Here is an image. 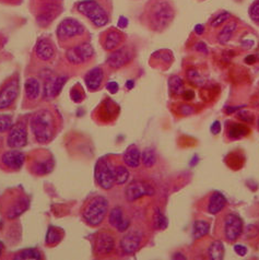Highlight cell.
<instances>
[{
	"label": "cell",
	"mask_w": 259,
	"mask_h": 260,
	"mask_svg": "<svg viewBox=\"0 0 259 260\" xmlns=\"http://www.w3.org/2000/svg\"><path fill=\"white\" fill-rule=\"evenodd\" d=\"M30 128L37 142H50L56 135V117L54 113L48 108L37 111L30 119Z\"/></svg>",
	"instance_id": "cell-1"
},
{
	"label": "cell",
	"mask_w": 259,
	"mask_h": 260,
	"mask_svg": "<svg viewBox=\"0 0 259 260\" xmlns=\"http://www.w3.org/2000/svg\"><path fill=\"white\" fill-rule=\"evenodd\" d=\"M244 224L239 214L228 212L221 215L214 226V235L218 240L225 241L229 244L235 243L243 234Z\"/></svg>",
	"instance_id": "cell-2"
},
{
	"label": "cell",
	"mask_w": 259,
	"mask_h": 260,
	"mask_svg": "<svg viewBox=\"0 0 259 260\" xmlns=\"http://www.w3.org/2000/svg\"><path fill=\"white\" fill-rule=\"evenodd\" d=\"M174 14V9L169 2L157 0L149 10V25L153 31L161 32L171 24Z\"/></svg>",
	"instance_id": "cell-3"
},
{
	"label": "cell",
	"mask_w": 259,
	"mask_h": 260,
	"mask_svg": "<svg viewBox=\"0 0 259 260\" xmlns=\"http://www.w3.org/2000/svg\"><path fill=\"white\" fill-rule=\"evenodd\" d=\"M109 213V200L98 196L92 198L82 210V218L88 225L95 228L102 224Z\"/></svg>",
	"instance_id": "cell-4"
},
{
	"label": "cell",
	"mask_w": 259,
	"mask_h": 260,
	"mask_svg": "<svg viewBox=\"0 0 259 260\" xmlns=\"http://www.w3.org/2000/svg\"><path fill=\"white\" fill-rule=\"evenodd\" d=\"M30 207V199L19 189H12L6 193L4 202V213L6 219L14 220L23 214Z\"/></svg>",
	"instance_id": "cell-5"
},
{
	"label": "cell",
	"mask_w": 259,
	"mask_h": 260,
	"mask_svg": "<svg viewBox=\"0 0 259 260\" xmlns=\"http://www.w3.org/2000/svg\"><path fill=\"white\" fill-rule=\"evenodd\" d=\"M78 11L88 18L95 26L102 27L109 23V14L95 0H83L77 6Z\"/></svg>",
	"instance_id": "cell-6"
},
{
	"label": "cell",
	"mask_w": 259,
	"mask_h": 260,
	"mask_svg": "<svg viewBox=\"0 0 259 260\" xmlns=\"http://www.w3.org/2000/svg\"><path fill=\"white\" fill-rule=\"evenodd\" d=\"M94 177L96 184L104 190H110L115 186L113 168L107 161V158L101 157L96 162Z\"/></svg>",
	"instance_id": "cell-7"
},
{
	"label": "cell",
	"mask_w": 259,
	"mask_h": 260,
	"mask_svg": "<svg viewBox=\"0 0 259 260\" xmlns=\"http://www.w3.org/2000/svg\"><path fill=\"white\" fill-rule=\"evenodd\" d=\"M84 32L85 27L78 20L67 18L62 20L57 27V38L60 42H67L81 36Z\"/></svg>",
	"instance_id": "cell-8"
},
{
	"label": "cell",
	"mask_w": 259,
	"mask_h": 260,
	"mask_svg": "<svg viewBox=\"0 0 259 260\" xmlns=\"http://www.w3.org/2000/svg\"><path fill=\"white\" fill-rule=\"evenodd\" d=\"M54 157L50 153L40 152L35 154L31 160L28 168L33 175L44 176L54 170Z\"/></svg>",
	"instance_id": "cell-9"
},
{
	"label": "cell",
	"mask_w": 259,
	"mask_h": 260,
	"mask_svg": "<svg viewBox=\"0 0 259 260\" xmlns=\"http://www.w3.org/2000/svg\"><path fill=\"white\" fill-rule=\"evenodd\" d=\"M27 143V128L23 120L13 124L7 136V146L10 149H21Z\"/></svg>",
	"instance_id": "cell-10"
},
{
	"label": "cell",
	"mask_w": 259,
	"mask_h": 260,
	"mask_svg": "<svg viewBox=\"0 0 259 260\" xmlns=\"http://www.w3.org/2000/svg\"><path fill=\"white\" fill-rule=\"evenodd\" d=\"M94 55V49L89 43H80L67 49L66 57L69 62L74 64H81L90 60Z\"/></svg>",
	"instance_id": "cell-11"
},
{
	"label": "cell",
	"mask_w": 259,
	"mask_h": 260,
	"mask_svg": "<svg viewBox=\"0 0 259 260\" xmlns=\"http://www.w3.org/2000/svg\"><path fill=\"white\" fill-rule=\"evenodd\" d=\"M155 192L154 188L149 183L142 180H134L125 189V197L127 201L134 202L145 196H153Z\"/></svg>",
	"instance_id": "cell-12"
},
{
	"label": "cell",
	"mask_w": 259,
	"mask_h": 260,
	"mask_svg": "<svg viewBox=\"0 0 259 260\" xmlns=\"http://www.w3.org/2000/svg\"><path fill=\"white\" fill-rule=\"evenodd\" d=\"M226 198L219 191H212L203 199V211L215 215L223 211L226 207Z\"/></svg>",
	"instance_id": "cell-13"
},
{
	"label": "cell",
	"mask_w": 259,
	"mask_h": 260,
	"mask_svg": "<svg viewBox=\"0 0 259 260\" xmlns=\"http://www.w3.org/2000/svg\"><path fill=\"white\" fill-rule=\"evenodd\" d=\"M19 92L20 84L18 79H12L11 81L7 82L0 90V111L6 110L16 102Z\"/></svg>",
	"instance_id": "cell-14"
},
{
	"label": "cell",
	"mask_w": 259,
	"mask_h": 260,
	"mask_svg": "<svg viewBox=\"0 0 259 260\" xmlns=\"http://www.w3.org/2000/svg\"><path fill=\"white\" fill-rule=\"evenodd\" d=\"M25 160V154L22 151H19V149L5 151L0 157L4 168L9 171H19L23 166Z\"/></svg>",
	"instance_id": "cell-15"
},
{
	"label": "cell",
	"mask_w": 259,
	"mask_h": 260,
	"mask_svg": "<svg viewBox=\"0 0 259 260\" xmlns=\"http://www.w3.org/2000/svg\"><path fill=\"white\" fill-rule=\"evenodd\" d=\"M143 234L139 230H134L128 232L120 241V248L125 254L132 255L141 247Z\"/></svg>",
	"instance_id": "cell-16"
},
{
	"label": "cell",
	"mask_w": 259,
	"mask_h": 260,
	"mask_svg": "<svg viewBox=\"0 0 259 260\" xmlns=\"http://www.w3.org/2000/svg\"><path fill=\"white\" fill-rule=\"evenodd\" d=\"M133 58H134L133 49L129 46H123L121 48L115 50V52H113L109 56V58H107V63H109L110 67L114 69H118L131 62Z\"/></svg>",
	"instance_id": "cell-17"
},
{
	"label": "cell",
	"mask_w": 259,
	"mask_h": 260,
	"mask_svg": "<svg viewBox=\"0 0 259 260\" xmlns=\"http://www.w3.org/2000/svg\"><path fill=\"white\" fill-rule=\"evenodd\" d=\"M250 128L245 122L229 121L225 127V137L229 141H236L246 138L250 135Z\"/></svg>",
	"instance_id": "cell-18"
},
{
	"label": "cell",
	"mask_w": 259,
	"mask_h": 260,
	"mask_svg": "<svg viewBox=\"0 0 259 260\" xmlns=\"http://www.w3.org/2000/svg\"><path fill=\"white\" fill-rule=\"evenodd\" d=\"M95 252L100 256L110 255L115 248V238L110 232H100L94 244Z\"/></svg>",
	"instance_id": "cell-19"
},
{
	"label": "cell",
	"mask_w": 259,
	"mask_h": 260,
	"mask_svg": "<svg viewBox=\"0 0 259 260\" xmlns=\"http://www.w3.org/2000/svg\"><path fill=\"white\" fill-rule=\"evenodd\" d=\"M109 222L111 226L117 230L118 232H126L131 226V221L126 218L123 208L120 207H115L112 209L109 215Z\"/></svg>",
	"instance_id": "cell-20"
},
{
	"label": "cell",
	"mask_w": 259,
	"mask_h": 260,
	"mask_svg": "<svg viewBox=\"0 0 259 260\" xmlns=\"http://www.w3.org/2000/svg\"><path fill=\"white\" fill-rule=\"evenodd\" d=\"M67 76H59L56 78L47 79L44 85V98H46L47 100L56 98L62 90L63 85L67 82Z\"/></svg>",
	"instance_id": "cell-21"
},
{
	"label": "cell",
	"mask_w": 259,
	"mask_h": 260,
	"mask_svg": "<svg viewBox=\"0 0 259 260\" xmlns=\"http://www.w3.org/2000/svg\"><path fill=\"white\" fill-rule=\"evenodd\" d=\"M104 80V72L100 67L93 68L84 77V81L88 89L92 92L98 91Z\"/></svg>",
	"instance_id": "cell-22"
},
{
	"label": "cell",
	"mask_w": 259,
	"mask_h": 260,
	"mask_svg": "<svg viewBox=\"0 0 259 260\" xmlns=\"http://www.w3.org/2000/svg\"><path fill=\"white\" fill-rule=\"evenodd\" d=\"M123 160L127 168H131V169L139 168V165L141 163V153L138 147L135 146V144L129 146L123 155Z\"/></svg>",
	"instance_id": "cell-23"
},
{
	"label": "cell",
	"mask_w": 259,
	"mask_h": 260,
	"mask_svg": "<svg viewBox=\"0 0 259 260\" xmlns=\"http://www.w3.org/2000/svg\"><path fill=\"white\" fill-rule=\"evenodd\" d=\"M35 52L40 59L47 61L50 60L55 56V49L53 44L47 39L39 40L37 43V47H35Z\"/></svg>",
	"instance_id": "cell-24"
},
{
	"label": "cell",
	"mask_w": 259,
	"mask_h": 260,
	"mask_svg": "<svg viewBox=\"0 0 259 260\" xmlns=\"http://www.w3.org/2000/svg\"><path fill=\"white\" fill-rule=\"evenodd\" d=\"M224 246H223V243L221 240H215L210 242L206 248V258L212 259V260H220L224 258Z\"/></svg>",
	"instance_id": "cell-25"
},
{
	"label": "cell",
	"mask_w": 259,
	"mask_h": 260,
	"mask_svg": "<svg viewBox=\"0 0 259 260\" xmlns=\"http://www.w3.org/2000/svg\"><path fill=\"white\" fill-rule=\"evenodd\" d=\"M124 41V35L117 30H111L106 33L104 41V49L114 50L116 49Z\"/></svg>",
	"instance_id": "cell-26"
},
{
	"label": "cell",
	"mask_w": 259,
	"mask_h": 260,
	"mask_svg": "<svg viewBox=\"0 0 259 260\" xmlns=\"http://www.w3.org/2000/svg\"><path fill=\"white\" fill-rule=\"evenodd\" d=\"M24 90L27 100L37 101L41 93L40 82L35 78H28L24 83Z\"/></svg>",
	"instance_id": "cell-27"
},
{
	"label": "cell",
	"mask_w": 259,
	"mask_h": 260,
	"mask_svg": "<svg viewBox=\"0 0 259 260\" xmlns=\"http://www.w3.org/2000/svg\"><path fill=\"white\" fill-rule=\"evenodd\" d=\"M244 163H245V156L242 152H239V151H233V152L229 153L225 157V164L229 166L231 170L237 171L241 170Z\"/></svg>",
	"instance_id": "cell-28"
},
{
	"label": "cell",
	"mask_w": 259,
	"mask_h": 260,
	"mask_svg": "<svg viewBox=\"0 0 259 260\" xmlns=\"http://www.w3.org/2000/svg\"><path fill=\"white\" fill-rule=\"evenodd\" d=\"M210 230V223L206 220H197L192 225V236L196 240L205 237Z\"/></svg>",
	"instance_id": "cell-29"
},
{
	"label": "cell",
	"mask_w": 259,
	"mask_h": 260,
	"mask_svg": "<svg viewBox=\"0 0 259 260\" xmlns=\"http://www.w3.org/2000/svg\"><path fill=\"white\" fill-rule=\"evenodd\" d=\"M113 175L115 185H124L129 179V171L124 165H116L113 168Z\"/></svg>",
	"instance_id": "cell-30"
},
{
	"label": "cell",
	"mask_w": 259,
	"mask_h": 260,
	"mask_svg": "<svg viewBox=\"0 0 259 260\" xmlns=\"http://www.w3.org/2000/svg\"><path fill=\"white\" fill-rule=\"evenodd\" d=\"M62 240L61 230L55 226H49L45 237V244L47 246H55Z\"/></svg>",
	"instance_id": "cell-31"
},
{
	"label": "cell",
	"mask_w": 259,
	"mask_h": 260,
	"mask_svg": "<svg viewBox=\"0 0 259 260\" xmlns=\"http://www.w3.org/2000/svg\"><path fill=\"white\" fill-rule=\"evenodd\" d=\"M115 110H117V105L115 104L113 101L107 100L103 103L102 108L100 111V117H104V121H109L110 119H113L115 116Z\"/></svg>",
	"instance_id": "cell-32"
},
{
	"label": "cell",
	"mask_w": 259,
	"mask_h": 260,
	"mask_svg": "<svg viewBox=\"0 0 259 260\" xmlns=\"http://www.w3.org/2000/svg\"><path fill=\"white\" fill-rule=\"evenodd\" d=\"M169 88H170L171 94L176 95V96L183 95V93L185 91L184 82L178 76H172L169 79Z\"/></svg>",
	"instance_id": "cell-33"
},
{
	"label": "cell",
	"mask_w": 259,
	"mask_h": 260,
	"mask_svg": "<svg viewBox=\"0 0 259 260\" xmlns=\"http://www.w3.org/2000/svg\"><path fill=\"white\" fill-rule=\"evenodd\" d=\"M236 27H237L236 22L235 21H232V22L228 23L224 27L222 28V31L220 32V34L218 36V42L220 43V44L224 45L230 40H231L234 31L236 30Z\"/></svg>",
	"instance_id": "cell-34"
},
{
	"label": "cell",
	"mask_w": 259,
	"mask_h": 260,
	"mask_svg": "<svg viewBox=\"0 0 259 260\" xmlns=\"http://www.w3.org/2000/svg\"><path fill=\"white\" fill-rule=\"evenodd\" d=\"M141 162L146 168H152L156 163V154L152 148H147L141 153Z\"/></svg>",
	"instance_id": "cell-35"
},
{
	"label": "cell",
	"mask_w": 259,
	"mask_h": 260,
	"mask_svg": "<svg viewBox=\"0 0 259 260\" xmlns=\"http://www.w3.org/2000/svg\"><path fill=\"white\" fill-rule=\"evenodd\" d=\"M14 259H20V260H26V259H34V260H40L42 259V254L33 248H28V249H23L19 251L18 254L14 256Z\"/></svg>",
	"instance_id": "cell-36"
},
{
	"label": "cell",
	"mask_w": 259,
	"mask_h": 260,
	"mask_svg": "<svg viewBox=\"0 0 259 260\" xmlns=\"http://www.w3.org/2000/svg\"><path fill=\"white\" fill-rule=\"evenodd\" d=\"M153 224L156 230H165L168 228V219L165 218V215L161 212L160 209H155L153 215Z\"/></svg>",
	"instance_id": "cell-37"
},
{
	"label": "cell",
	"mask_w": 259,
	"mask_h": 260,
	"mask_svg": "<svg viewBox=\"0 0 259 260\" xmlns=\"http://www.w3.org/2000/svg\"><path fill=\"white\" fill-rule=\"evenodd\" d=\"M13 125V120L10 115L0 114V134L9 132Z\"/></svg>",
	"instance_id": "cell-38"
},
{
	"label": "cell",
	"mask_w": 259,
	"mask_h": 260,
	"mask_svg": "<svg viewBox=\"0 0 259 260\" xmlns=\"http://www.w3.org/2000/svg\"><path fill=\"white\" fill-rule=\"evenodd\" d=\"M187 78L188 80L197 86H201L203 84H205V79L200 76L199 72L195 69H189L188 72H187Z\"/></svg>",
	"instance_id": "cell-39"
},
{
	"label": "cell",
	"mask_w": 259,
	"mask_h": 260,
	"mask_svg": "<svg viewBox=\"0 0 259 260\" xmlns=\"http://www.w3.org/2000/svg\"><path fill=\"white\" fill-rule=\"evenodd\" d=\"M230 18H231V13H229V12H222V13L218 14V16L212 20L211 26H212V27H219V26H221L222 24H224V22H226V21H228Z\"/></svg>",
	"instance_id": "cell-40"
},
{
	"label": "cell",
	"mask_w": 259,
	"mask_h": 260,
	"mask_svg": "<svg viewBox=\"0 0 259 260\" xmlns=\"http://www.w3.org/2000/svg\"><path fill=\"white\" fill-rule=\"evenodd\" d=\"M70 96L73 99L74 102L76 103H80L84 99V93L82 91V88L80 85H75L74 89L70 92Z\"/></svg>",
	"instance_id": "cell-41"
},
{
	"label": "cell",
	"mask_w": 259,
	"mask_h": 260,
	"mask_svg": "<svg viewBox=\"0 0 259 260\" xmlns=\"http://www.w3.org/2000/svg\"><path fill=\"white\" fill-rule=\"evenodd\" d=\"M248 14L250 20H253L254 23L259 25V0H256L253 5L250 6Z\"/></svg>",
	"instance_id": "cell-42"
},
{
	"label": "cell",
	"mask_w": 259,
	"mask_h": 260,
	"mask_svg": "<svg viewBox=\"0 0 259 260\" xmlns=\"http://www.w3.org/2000/svg\"><path fill=\"white\" fill-rule=\"evenodd\" d=\"M239 119H241L242 121L245 122V124H251L254 121V115L251 114L250 112H246V111H242L236 116Z\"/></svg>",
	"instance_id": "cell-43"
},
{
	"label": "cell",
	"mask_w": 259,
	"mask_h": 260,
	"mask_svg": "<svg viewBox=\"0 0 259 260\" xmlns=\"http://www.w3.org/2000/svg\"><path fill=\"white\" fill-rule=\"evenodd\" d=\"M195 113V108L190 105H181L179 106V114L183 116H189V115Z\"/></svg>",
	"instance_id": "cell-44"
},
{
	"label": "cell",
	"mask_w": 259,
	"mask_h": 260,
	"mask_svg": "<svg viewBox=\"0 0 259 260\" xmlns=\"http://www.w3.org/2000/svg\"><path fill=\"white\" fill-rule=\"evenodd\" d=\"M106 90L109 91L111 94H115V93H117L119 90V85L117 82L115 81H110L109 83L106 84Z\"/></svg>",
	"instance_id": "cell-45"
},
{
	"label": "cell",
	"mask_w": 259,
	"mask_h": 260,
	"mask_svg": "<svg viewBox=\"0 0 259 260\" xmlns=\"http://www.w3.org/2000/svg\"><path fill=\"white\" fill-rule=\"evenodd\" d=\"M234 250L236 254L241 257L246 256V254H247V248L245 246H242V245H235Z\"/></svg>",
	"instance_id": "cell-46"
},
{
	"label": "cell",
	"mask_w": 259,
	"mask_h": 260,
	"mask_svg": "<svg viewBox=\"0 0 259 260\" xmlns=\"http://www.w3.org/2000/svg\"><path fill=\"white\" fill-rule=\"evenodd\" d=\"M221 124H220V121H214L213 124L211 125V128H210V130H211V133L213 134V135H219L220 133H221Z\"/></svg>",
	"instance_id": "cell-47"
},
{
	"label": "cell",
	"mask_w": 259,
	"mask_h": 260,
	"mask_svg": "<svg viewBox=\"0 0 259 260\" xmlns=\"http://www.w3.org/2000/svg\"><path fill=\"white\" fill-rule=\"evenodd\" d=\"M183 98L186 101H191L195 99V92H193L192 90H185L183 93Z\"/></svg>",
	"instance_id": "cell-48"
},
{
	"label": "cell",
	"mask_w": 259,
	"mask_h": 260,
	"mask_svg": "<svg viewBox=\"0 0 259 260\" xmlns=\"http://www.w3.org/2000/svg\"><path fill=\"white\" fill-rule=\"evenodd\" d=\"M127 25H128V19L126 17H120L118 20L117 26L120 28H126Z\"/></svg>",
	"instance_id": "cell-49"
},
{
	"label": "cell",
	"mask_w": 259,
	"mask_h": 260,
	"mask_svg": "<svg viewBox=\"0 0 259 260\" xmlns=\"http://www.w3.org/2000/svg\"><path fill=\"white\" fill-rule=\"evenodd\" d=\"M196 49L198 50V52H203V53H208V48H207V46H206V44H205V43H203V42H200V43H198V44L196 45Z\"/></svg>",
	"instance_id": "cell-50"
},
{
	"label": "cell",
	"mask_w": 259,
	"mask_h": 260,
	"mask_svg": "<svg viewBox=\"0 0 259 260\" xmlns=\"http://www.w3.org/2000/svg\"><path fill=\"white\" fill-rule=\"evenodd\" d=\"M195 32H196L198 35H201V34H203V33L205 32V28H204V26L201 25V24H198V25H196V27H195Z\"/></svg>",
	"instance_id": "cell-51"
},
{
	"label": "cell",
	"mask_w": 259,
	"mask_h": 260,
	"mask_svg": "<svg viewBox=\"0 0 259 260\" xmlns=\"http://www.w3.org/2000/svg\"><path fill=\"white\" fill-rule=\"evenodd\" d=\"M257 59H256V57L254 56V55H251V56H248L247 58L245 59V61L247 62V63H254L255 61H256Z\"/></svg>",
	"instance_id": "cell-52"
},
{
	"label": "cell",
	"mask_w": 259,
	"mask_h": 260,
	"mask_svg": "<svg viewBox=\"0 0 259 260\" xmlns=\"http://www.w3.org/2000/svg\"><path fill=\"white\" fill-rule=\"evenodd\" d=\"M135 86V82L133 81V80H128L127 81V83H126V88L127 89H129V90H132L133 88Z\"/></svg>",
	"instance_id": "cell-53"
},
{
	"label": "cell",
	"mask_w": 259,
	"mask_h": 260,
	"mask_svg": "<svg viewBox=\"0 0 259 260\" xmlns=\"http://www.w3.org/2000/svg\"><path fill=\"white\" fill-rule=\"evenodd\" d=\"M3 247H4V245H3V243L0 242V256H2V252H3Z\"/></svg>",
	"instance_id": "cell-54"
},
{
	"label": "cell",
	"mask_w": 259,
	"mask_h": 260,
	"mask_svg": "<svg viewBox=\"0 0 259 260\" xmlns=\"http://www.w3.org/2000/svg\"><path fill=\"white\" fill-rule=\"evenodd\" d=\"M258 130H259V119H258Z\"/></svg>",
	"instance_id": "cell-55"
}]
</instances>
